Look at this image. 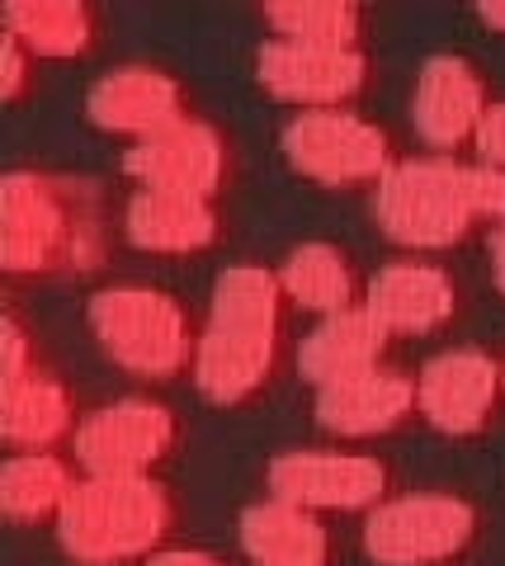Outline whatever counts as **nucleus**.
Instances as JSON below:
<instances>
[{
	"label": "nucleus",
	"mask_w": 505,
	"mask_h": 566,
	"mask_svg": "<svg viewBox=\"0 0 505 566\" xmlns=\"http://www.w3.org/2000/svg\"><path fill=\"white\" fill-rule=\"evenodd\" d=\"M114 222L91 180L52 170H10L0 185V264L10 279L62 283L104 270Z\"/></svg>",
	"instance_id": "obj_1"
},
{
	"label": "nucleus",
	"mask_w": 505,
	"mask_h": 566,
	"mask_svg": "<svg viewBox=\"0 0 505 566\" xmlns=\"http://www.w3.org/2000/svg\"><path fill=\"white\" fill-rule=\"evenodd\" d=\"M288 293L265 264H228L203 316L194 387L213 406H251L284 374Z\"/></svg>",
	"instance_id": "obj_2"
},
{
	"label": "nucleus",
	"mask_w": 505,
	"mask_h": 566,
	"mask_svg": "<svg viewBox=\"0 0 505 566\" xmlns=\"http://www.w3.org/2000/svg\"><path fill=\"white\" fill-rule=\"evenodd\" d=\"M374 218L397 245L449 251L473 237L477 222L505 227V170L415 156L374 189Z\"/></svg>",
	"instance_id": "obj_3"
},
{
	"label": "nucleus",
	"mask_w": 505,
	"mask_h": 566,
	"mask_svg": "<svg viewBox=\"0 0 505 566\" xmlns=\"http://www.w3.org/2000/svg\"><path fill=\"white\" fill-rule=\"evenodd\" d=\"M180 528V501L161 476H81L57 520L76 566H147Z\"/></svg>",
	"instance_id": "obj_4"
},
{
	"label": "nucleus",
	"mask_w": 505,
	"mask_h": 566,
	"mask_svg": "<svg viewBox=\"0 0 505 566\" xmlns=\"http://www.w3.org/2000/svg\"><path fill=\"white\" fill-rule=\"evenodd\" d=\"M85 326L104 359L143 382H176L194 374L203 326L166 289H151V283L104 289L85 303Z\"/></svg>",
	"instance_id": "obj_5"
},
{
	"label": "nucleus",
	"mask_w": 505,
	"mask_h": 566,
	"mask_svg": "<svg viewBox=\"0 0 505 566\" xmlns=\"http://www.w3.org/2000/svg\"><path fill=\"white\" fill-rule=\"evenodd\" d=\"M6 374H0V434L14 453H52L62 439H76V392L43 364L39 340L14 312L0 331Z\"/></svg>",
	"instance_id": "obj_6"
},
{
	"label": "nucleus",
	"mask_w": 505,
	"mask_h": 566,
	"mask_svg": "<svg viewBox=\"0 0 505 566\" xmlns=\"http://www.w3.org/2000/svg\"><path fill=\"white\" fill-rule=\"evenodd\" d=\"M482 515L454 491H411L369 510L364 547L378 566H449L473 553Z\"/></svg>",
	"instance_id": "obj_7"
},
{
	"label": "nucleus",
	"mask_w": 505,
	"mask_h": 566,
	"mask_svg": "<svg viewBox=\"0 0 505 566\" xmlns=\"http://www.w3.org/2000/svg\"><path fill=\"white\" fill-rule=\"evenodd\" d=\"M284 161L322 189H378L402 166V156H397L392 133L382 123L359 118L350 109H317L293 114L284 123Z\"/></svg>",
	"instance_id": "obj_8"
},
{
	"label": "nucleus",
	"mask_w": 505,
	"mask_h": 566,
	"mask_svg": "<svg viewBox=\"0 0 505 566\" xmlns=\"http://www.w3.org/2000/svg\"><path fill=\"white\" fill-rule=\"evenodd\" d=\"M185 444V420L166 401L118 397L81 420L72 439L85 476H161Z\"/></svg>",
	"instance_id": "obj_9"
},
{
	"label": "nucleus",
	"mask_w": 505,
	"mask_h": 566,
	"mask_svg": "<svg viewBox=\"0 0 505 566\" xmlns=\"http://www.w3.org/2000/svg\"><path fill=\"white\" fill-rule=\"evenodd\" d=\"M265 486L278 501H293L303 510H378L392 501V463L378 453H350V449H284L270 458Z\"/></svg>",
	"instance_id": "obj_10"
},
{
	"label": "nucleus",
	"mask_w": 505,
	"mask_h": 566,
	"mask_svg": "<svg viewBox=\"0 0 505 566\" xmlns=\"http://www.w3.org/2000/svg\"><path fill=\"white\" fill-rule=\"evenodd\" d=\"M255 81L278 104H293L303 114L317 109H350V104L369 91L374 66L364 48H307L270 39L255 52Z\"/></svg>",
	"instance_id": "obj_11"
},
{
	"label": "nucleus",
	"mask_w": 505,
	"mask_h": 566,
	"mask_svg": "<svg viewBox=\"0 0 505 566\" xmlns=\"http://www.w3.org/2000/svg\"><path fill=\"white\" fill-rule=\"evenodd\" d=\"M415 392L425 424L454 439H473L492 430L505 411V364L473 345L444 349L421 368Z\"/></svg>",
	"instance_id": "obj_12"
},
{
	"label": "nucleus",
	"mask_w": 505,
	"mask_h": 566,
	"mask_svg": "<svg viewBox=\"0 0 505 566\" xmlns=\"http://www.w3.org/2000/svg\"><path fill=\"white\" fill-rule=\"evenodd\" d=\"M232 137L208 118H185L176 128L156 133L124 156V170L143 189H170V193H194V199H213L232 185Z\"/></svg>",
	"instance_id": "obj_13"
},
{
	"label": "nucleus",
	"mask_w": 505,
	"mask_h": 566,
	"mask_svg": "<svg viewBox=\"0 0 505 566\" xmlns=\"http://www.w3.org/2000/svg\"><path fill=\"white\" fill-rule=\"evenodd\" d=\"M85 114H91V123L104 133L133 137V147L166 128H176L185 118H194L189 114L185 81L176 71L147 66V62L114 66L109 76H99L91 85V95H85Z\"/></svg>",
	"instance_id": "obj_14"
},
{
	"label": "nucleus",
	"mask_w": 505,
	"mask_h": 566,
	"mask_svg": "<svg viewBox=\"0 0 505 566\" xmlns=\"http://www.w3.org/2000/svg\"><path fill=\"white\" fill-rule=\"evenodd\" d=\"M492 85L486 71L467 57H430L415 76L411 91V123L421 142H430L434 151H459L467 142H477L486 114H492Z\"/></svg>",
	"instance_id": "obj_15"
},
{
	"label": "nucleus",
	"mask_w": 505,
	"mask_h": 566,
	"mask_svg": "<svg viewBox=\"0 0 505 566\" xmlns=\"http://www.w3.org/2000/svg\"><path fill=\"white\" fill-rule=\"evenodd\" d=\"M364 307L388 326L392 340L397 335H430V331H444L463 312V289L440 264L397 260V264H382L369 279Z\"/></svg>",
	"instance_id": "obj_16"
},
{
	"label": "nucleus",
	"mask_w": 505,
	"mask_h": 566,
	"mask_svg": "<svg viewBox=\"0 0 505 566\" xmlns=\"http://www.w3.org/2000/svg\"><path fill=\"white\" fill-rule=\"evenodd\" d=\"M415 416H421L415 378L397 374L388 364L374 368V374L317 387V424L336 439H378L402 430Z\"/></svg>",
	"instance_id": "obj_17"
},
{
	"label": "nucleus",
	"mask_w": 505,
	"mask_h": 566,
	"mask_svg": "<svg viewBox=\"0 0 505 566\" xmlns=\"http://www.w3.org/2000/svg\"><path fill=\"white\" fill-rule=\"evenodd\" d=\"M241 553L251 566H336V534L317 510L265 495L241 510Z\"/></svg>",
	"instance_id": "obj_18"
},
{
	"label": "nucleus",
	"mask_w": 505,
	"mask_h": 566,
	"mask_svg": "<svg viewBox=\"0 0 505 566\" xmlns=\"http://www.w3.org/2000/svg\"><path fill=\"white\" fill-rule=\"evenodd\" d=\"M124 237L147 255H199L222 237V212L213 199L170 189H137L124 208Z\"/></svg>",
	"instance_id": "obj_19"
},
{
	"label": "nucleus",
	"mask_w": 505,
	"mask_h": 566,
	"mask_svg": "<svg viewBox=\"0 0 505 566\" xmlns=\"http://www.w3.org/2000/svg\"><path fill=\"white\" fill-rule=\"evenodd\" d=\"M388 349H392L388 326H382L369 307H350V312L322 316V322L303 335L298 374L312 387H330V382L382 368L388 364Z\"/></svg>",
	"instance_id": "obj_20"
},
{
	"label": "nucleus",
	"mask_w": 505,
	"mask_h": 566,
	"mask_svg": "<svg viewBox=\"0 0 505 566\" xmlns=\"http://www.w3.org/2000/svg\"><path fill=\"white\" fill-rule=\"evenodd\" d=\"M0 20H6V33H14L39 62L91 57L104 39L99 10L85 6V0H14Z\"/></svg>",
	"instance_id": "obj_21"
},
{
	"label": "nucleus",
	"mask_w": 505,
	"mask_h": 566,
	"mask_svg": "<svg viewBox=\"0 0 505 566\" xmlns=\"http://www.w3.org/2000/svg\"><path fill=\"white\" fill-rule=\"evenodd\" d=\"M278 283H284L288 303L303 307V312H317V316H336V312H350L364 307L359 293H369L359 283V264L345 245H330V241H303L293 245L284 270H278Z\"/></svg>",
	"instance_id": "obj_22"
},
{
	"label": "nucleus",
	"mask_w": 505,
	"mask_h": 566,
	"mask_svg": "<svg viewBox=\"0 0 505 566\" xmlns=\"http://www.w3.org/2000/svg\"><path fill=\"white\" fill-rule=\"evenodd\" d=\"M76 491V472L57 453H14L0 472V505L10 524H57Z\"/></svg>",
	"instance_id": "obj_23"
},
{
	"label": "nucleus",
	"mask_w": 505,
	"mask_h": 566,
	"mask_svg": "<svg viewBox=\"0 0 505 566\" xmlns=\"http://www.w3.org/2000/svg\"><path fill=\"white\" fill-rule=\"evenodd\" d=\"M265 24L274 39L307 43V48H355L364 43V24L369 14L350 0H284V6H265Z\"/></svg>",
	"instance_id": "obj_24"
},
{
	"label": "nucleus",
	"mask_w": 505,
	"mask_h": 566,
	"mask_svg": "<svg viewBox=\"0 0 505 566\" xmlns=\"http://www.w3.org/2000/svg\"><path fill=\"white\" fill-rule=\"evenodd\" d=\"M33 91H39V57H33L14 33H6V39H0V99H6L10 109H20Z\"/></svg>",
	"instance_id": "obj_25"
},
{
	"label": "nucleus",
	"mask_w": 505,
	"mask_h": 566,
	"mask_svg": "<svg viewBox=\"0 0 505 566\" xmlns=\"http://www.w3.org/2000/svg\"><path fill=\"white\" fill-rule=\"evenodd\" d=\"M473 147L482 156V166L505 170V99L492 104V114H486V123H482V133H477Z\"/></svg>",
	"instance_id": "obj_26"
},
{
	"label": "nucleus",
	"mask_w": 505,
	"mask_h": 566,
	"mask_svg": "<svg viewBox=\"0 0 505 566\" xmlns=\"http://www.w3.org/2000/svg\"><path fill=\"white\" fill-rule=\"evenodd\" d=\"M147 566H228L222 557L203 553V547H166L161 557H151Z\"/></svg>",
	"instance_id": "obj_27"
},
{
	"label": "nucleus",
	"mask_w": 505,
	"mask_h": 566,
	"mask_svg": "<svg viewBox=\"0 0 505 566\" xmlns=\"http://www.w3.org/2000/svg\"><path fill=\"white\" fill-rule=\"evenodd\" d=\"M492 274H496V289L505 293V227H496L492 237Z\"/></svg>",
	"instance_id": "obj_28"
},
{
	"label": "nucleus",
	"mask_w": 505,
	"mask_h": 566,
	"mask_svg": "<svg viewBox=\"0 0 505 566\" xmlns=\"http://www.w3.org/2000/svg\"><path fill=\"white\" fill-rule=\"evenodd\" d=\"M477 20H482L486 29H496V33H505V6H482V10H477Z\"/></svg>",
	"instance_id": "obj_29"
},
{
	"label": "nucleus",
	"mask_w": 505,
	"mask_h": 566,
	"mask_svg": "<svg viewBox=\"0 0 505 566\" xmlns=\"http://www.w3.org/2000/svg\"><path fill=\"white\" fill-rule=\"evenodd\" d=\"M501 364H505V359H501Z\"/></svg>",
	"instance_id": "obj_30"
}]
</instances>
